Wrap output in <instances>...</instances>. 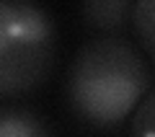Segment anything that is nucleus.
<instances>
[{"label": "nucleus", "instance_id": "7ed1b4c3", "mask_svg": "<svg viewBox=\"0 0 155 137\" xmlns=\"http://www.w3.org/2000/svg\"><path fill=\"white\" fill-rule=\"evenodd\" d=\"M80 11H83V18L88 21V26L114 36L129 23L132 3L129 0H93V3H85Z\"/></svg>", "mask_w": 155, "mask_h": 137}, {"label": "nucleus", "instance_id": "f03ea898", "mask_svg": "<svg viewBox=\"0 0 155 137\" xmlns=\"http://www.w3.org/2000/svg\"><path fill=\"white\" fill-rule=\"evenodd\" d=\"M57 26L49 11L26 0H0V99H21L49 78Z\"/></svg>", "mask_w": 155, "mask_h": 137}, {"label": "nucleus", "instance_id": "f257e3e1", "mask_svg": "<svg viewBox=\"0 0 155 137\" xmlns=\"http://www.w3.org/2000/svg\"><path fill=\"white\" fill-rule=\"evenodd\" d=\"M150 88L145 55L124 36H96L70 60L65 93L72 114L98 129L122 124Z\"/></svg>", "mask_w": 155, "mask_h": 137}, {"label": "nucleus", "instance_id": "20e7f679", "mask_svg": "<svg viewBox=\"0 0 155 137\" xmlns=\"http://www.w3.org/2000/svg\"><path fill=\"white\" fill-rule=\"evenodd\" d=\"M0 137H52V132L36 111L18 104H3L0 106Z\"/></svg>", "mask_w": 155, "mask_h": 137}, {"label": "nucleus", "instance_id": "39448f33", "mask_svg": "<svg viewBox=\"0 0 155 137\" xmlns=\"http://www.w3.org/2000/svg\"><path fill=\"white\" fill-rule=\"evenodd\" d=\"M137 42L142 47L145 57L155 62V0H137L132 3V16H129Z\"/></svg>", "mask_w": 155, "mask_h": 137}, {"label": "nucleus", "instance_id": "423d86ee", "mask_svg": "<svg viewBox=\"0 0 155 137\" xmlns=\"http://www.w3.org/2000/svg\"><path fill=\"white\" fill-rule=\"evenodd\" d=\"M129 137H155V85L147 88V93L132 111Z\"/></svg>", "mask_w": 155, "mask_h": 137}]
</instances>
